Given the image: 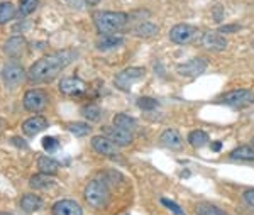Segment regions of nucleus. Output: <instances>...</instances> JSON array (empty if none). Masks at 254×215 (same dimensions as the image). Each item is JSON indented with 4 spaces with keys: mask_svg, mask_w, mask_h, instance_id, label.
<instances>
[{
    "mask_svg": "<svg viewBox=\"0 0 254 215\" xmlns=\"http://www.w3.org/2000/svg\"><path fill=\"white\" fill-rule=\"evenodd\" d=\"M75 58L76 53L71 51V49L56 51L49 56H43L36 63H32L27 78H29L31 83H51L69 63H73Z\"/></svg>",
    "mask_w": 254,
    "mask_h": 215,
    "instance_id": "obj_1",
    "label": "nucleus"
},
{
    "mask_svg": "<svg viewBox=\"0 0 254 215\" xmlns=\"http://www.w3.org/2000/svg\"><path fill=\"white\" fill-rule=\"evenodd\" d=\"M127 20L129 17L124 12H97L93 15V22L100 34H114L121 31L122 27H126Z\"/></svg>",
    "mask_w": 254,
    "mask_h": 215,
    "instance_id": "obj_2",
    "label": "nucleus"
},
{
    "mask_svg": "<svg viewBox=\"0 0 254 215\" xmlns=\"http://www.w3.org/2000/svg\"><path fill=\"white\" fill-rule=\"evenodd\" d=\"M83 198L92 209H104L109 204V198H110L109 187L100 180H92L85 187Z\"/></svg>",
    "mask_w": 254,
    "mask_h": 215,
    "instance_id": "obj_3",
    "label": "nucleus"
},
{
    "mask_svg": "<svg viewBox=\"0 0 254 215\" xmlns=\"http://www.w3.org/2000/svg\"><path fill=\"white\" fill-rule=\"evenodd\" d=\"M2 80H3L5 88L14 90L24 83V80H26V72H24V68L19 63L9 61V63H5V66H3V70H2Z\"/></svg>",
    "mask_w": 254,
    "mask_h": 215,
    "instance_id": "obj_4",
    "label": "nucleus"
},
{
    "mask_svg": "<svg viewBox=\"0 0 254 215\" xmlns=\"http://www.w3.org/2000/svg\"><path fill=\"white\" fill-rule=\"evenodd\" d=\"M144 76H146L144 68H141V66H130V68L122 70L121 73L116 75V86L119 90H122V92H129L130 86Z\"/></svg>",
    "mask_w": 254,
    "mask_h": 215,
    "instance_id": "obj_5",
    "label": "nucleus"
},
{
    "mask_svg": "<svg viewBox=\"0 0 254 215\" xmlns=\"http://www.w3.org/2000/svg\"><path fill=\"white\" fill-rule=\"evenodd\" d=\"M220 102L232 107V109H244V107L251 105L254 102V92L248 88H237V90H232V92L225 93Z\"/></svg>",
    "mask_w": 254,
    "mask_h": 215,
    "instance_id": "obj_6",
    "label": "nucleus"
},
{
    "mask_svg": "<svg viewBox=\"0 0 254 215\" xmlns=\"http://www.w3.org/2000/svg\"><path fill=\"white\" fill-rule=\"evenodd\" d=\"M22 103H24V109L29 110V112H41V110L46 109V103H48L46 92L38 88L27 90L22 98Z\"/></svg>",
    "mask_w": 254,
    "mask_h": 215,
    "instance_id": "obj_7",
    "label": "nucleus"
},
{
    "mask_svg": "<svg viewBox=\"0 0 254 215\" xmlns=\"http://www.w3.org/2000/svg\"><path fill=\"white\" fill-rule=\"evenodd\" d=\"M207 66H208V61L205 58H193V60L185 61V63H180L176 66V72L185 78H196L205 72Z\"/></svg>",
    "mask_w": 254,
    "mask_h": 215,
    "instance_id": "obj_8",
    "label": "nucleus"
},
{
    "mask_svg": "<svg viewBox=\"0 0 254 215\" xmlns=\"http://www.w3.org/2000/svg\"><path fill=\"white\" fill-rule=\"evenodd\" d=\"M60 92L68 97H80L87 92V85L78 76H64L60 81Z\"/></svg>",
    "mask_w": 254,
    "mask_h": 215,
    "instance_id": "obj_9",
    "label": "nucleus"
},
{
    "mask_svg": "<svg viewBox=\"0 0 254 215\" xmlns=\"http://www.w3.org/2000/svg\"><path fill=\"white\" fill-rule=\"evenodd\" d=\"M195 36H196L195 27L188 26V24H176V26L171 27V31H170L171 43L180 44V46H183V44H190L191 41L195 39Z\"/></svg>",
    "mask_w": 254,
    "mask_h": 215,
    "instance_id": "obj_10",
    "label": "nucleus"
},
{
    "mask_svg": "<svg viewBox=\"0 0 254 215\" xmlns=\"http://www.w3.org/2000/svg\"><path fill=\"white\" fill-rule=\"evenodd\" d=\"M102 131H104L105 138H109L114 144H117V146H121V147L129 146V144L132 143V136H130V132L121 129V127H117V126L104 127Z\"/></svg>",
    "mask_w": 254,
    "mask_h": 215,
    "instance_id": "obj_11",
    "label": "nucleus"
},
{
    "mask_svg": "<svg viewBox=\"0 0 254 215\" xmlns=\"http://www.w3.org/2000/svg\"><path fill=\"white\" fill-rule=\"evenodd\" d=\"M202 46L208 51H224L227 48V39L220 32H205L202 34Z\"/></svg>",
    "mask_w": 254,
    "mask_h": 215,
    "instance_id": "obj_12",
    "label": "nucleus"
},
{
    "mask_svg": "<svg viewBox=\"0 0 254 215\" xmlns=\"http://www.w3.org/2000/svg\"><path fill=\"white\" fill-rule=\"evenodd\" d=\"M53 215H83V209L75 200H58L53 205Z\"/></svg>",
    "mask_w": 254,
    "mask_h": 215,
    "instance_id": "obj_13",
    "label": "nucleus"
},
{
    "mask_svg": "<svg viewBox=\"0 0 254 215\" xmlns=\"http://www.w3.org/2000/svg\"><path fill=\"white\" fill-rule=\"evenodd\" d=\"M92 147L102 156H114V154H117V151H119L117 144H114L112 141L109 138H105V136H95V138L92 139Z\"/></svg>",
    "mask_w": 254,
    "mask_h": 215,
    "instance_id": "obj_14",
    "label": "nucleus"
},
{
    "mask_svg": "<svg viewBox=\"0 0 254 215\" xmlns=\"http://www.w3.org/2000/svg\"><path fill=\"white\" fill-rule=\"evenodd\" d=\"M48 127V122L44 117L41 115H34V117H29L22 122V132L26 136H36L39 132H43Z\"/></svg>",
    "mask_w": 254,
    "mask_h": 215,
    "instance_id": "obj_15",
    "label": "nucleus"
},
{
    "mask_svg": "<svg viewBox=\"0 0 254 215\" xmlns=\"http://www.w3.org/2000/svg\"><path fill=\"white\" fill-rule=\"evenodd\" d=\"M159 143H161V146L168 147V149H173V151H180L183 146L182 136H180V132L176 129H166L161 134V138H159Z\"/></svg>",
    "mask_w": 254,
    "mask_h": 215,
    "instance_id": "obj_16",
    "label": "nucleus"
},
{
    "mask_svg": "<svg viewBox=\"0 0 254 215\" xmlns=\"http://www.w3.org/2000/svg\"><path fill=\"white\" fill-rule=\"evenodd\" d=\"M24 49H26V39L20 38V36H15V38H10L3 46V51L5 55H9L12 58H19L24 55Z\"/></svg>",
    "mask_w": 254,
    "mask_h": 215,
    "instance_id": "obj_17",
    "label": "nucleus"
},
{
    "mask_svg": "<svg viewBox=\"0 0 254 215\" xmlns=\"http://www.w3.org/2000/svg\"><path fill=\"white\" fill-rule=\"evenodd\" d=\"M43 207V200L34 195V193H26L22 198H20V209L24 210L26 214H34Z\"/></svg>",
    "mask_w": 254,
    "mask_h": 215,
    "instance_id": "obj_18",
    "label": "nucleus"
},
{
    "mask_svg": "<svg viewBox=\"0 0 254 215\" xmlns=\"http://www.w3.org/2000/svg\"><path fill=\"white\" fill-rule=\"evenodd\" d=\"M31 188L34 190H49L51 187H55V180H53L51 175H46V173H38V175H34L31 178L29 181Z\"/></svg>",
    "mask_w": 254,
    "mask_h": 215,
    "instance_id": "obj_19",
    "label": "nucleus"
},
{
    "mask_svg": "<svg viewBox=\"0 0 254 215\" xmlns=\"http://www.w3.org/2000/svg\"><path fill=\"white\" fill-rule=\"evenodd\" d=\"M122 41H124V39L119 38V36L102 34V38H98V41H97V48L100 49V51H109V49H114V48L121 46Z\"/></svg>",
    "mask_w": 254,
    "mask_h": 215,
    "instance_id": "obj_20",
    "label": "nucleus"
},
{
    "mask_svg": "<svg viewBox=\"0 0 254 215\" xmlns=\"http://www.w3.org/2000/svg\"><path fill=\"white\" fill-rule=\"evenodd\" d=\"M38 168L41 173H46V175H55L58 171V161L51 159L49 156H39L38 158Z\"/></svg>",
    "mask_w": 254,
    "mask_h": 215,
    "instance_id": "obj_21",
    "label": "nucleus"
},
{
    "mask_svg": "<svg viewBox=\"0 0 254 215\" xmlns=\"http://www.w3.org/2000/svg\"><path fill=\"white\" fill-rule=\"evenodd\" d=\"M114 126L121 127V129H124V131L132 132V131L137 127V124H136V119L129 117V115H126V114H117L116 117H114Z\"/></svg>",
    "mask_w": 254,
    "mask_h": 215,
    "instance_id": "obj_22",
    "label": "nucleus"
},
{
    "mask_svg": "<svg viewBox=\"0 0 254 215\" xmlns=\"http://www.w3.org/2000/svg\"><path fill=\"white\" fill-rule=\"evenodd\" d=\"M231 158L236 161H254V147L239 146L231 152Z\"/></svg>",
    "mask_w": 254,
    "mask_h": 215,
    "instance_id": "obj_23",
    "label": "nucleus"
},
{
    "mask_svg": "<svg viewBox=\"0 0 254 215\" xmlns=\"http://www.w3.org/2000/svg\"><path fill=\"white\" fill-rule=\"evenodd\" d=\"M188 143L193 147H203L208 143V134L205 131H200V129L191 131L190 134H188Z\"/></svg>",
    "mask_w": 254,
    "mask_h": 215,
    "instance_id": "obj_24",
    "label": "nucleus"
},
{
    "mask_svg": "<svg viewBox=\"0 0 254 215\" xmlns=\"http://www.w3.org/2000/svg\"><path fill=\"white\" fill-rule=\"evenodd\" d=\"M195 214L196 215H229L227 212H224L222 209H219V207H215L212 204H196Z\"/></svg>",
    "mask_w": 254,
    "mask_h": 215,
    "instance_id": "obj_25",
    "label": "nucleus"
},
{
    "mask_svg": "<svg viewBox=\"0 0 254 215\" xmlns=\"http://www.w3.org/2000/svg\"><path fill=\"white\" fill-rule=\"evenodd\" d=\"M15 15V7L10 2H0V26L7 24Z\"/></svg>",
    "mask_w": 254,
    "mask_h": 215,
    "instance_id": "obj_26",
    "label": "nucleus"
},
{
    "mask_svg": "<svg viewBox=\"0 0 254 215\" xmlns=\"http://www.w3.org/2000/svg\"><path fill=\"white\" fill-rule=\"evenodd\" d=\"M68 131L76 138H83V136H88L92 132V127L85 122H71L68 124Z\"/></svg>",
    "mask_w": 254,
    "mask_h": 215,
    "instance_id": "obj_27",
    "label": "nucleus"
},
{
    "mask_svg": "<svg viewBox=\"0 0 254 215\" xmlns=\"http://www.w3.org/2000/svg\"><path fill=\"white\" fill-rule=\"evenodd\" d=\"M159 29L151 22H142L139 24L137 29H136V34L141 36V38H154L158 34Z\"/></svg>",
    "mask_w": 254,
    "mask_h": 215,
    "instance_id": "obj_28",
    "label": "nucleus"
},
{
    "mask_svg": "<svg viewBox=\"0 0 254 215\" xmlns=\"http://www.w3.org/2000/svg\"><path fill=\"white\" fill-rule=\"evenodd\" d=\"M38 3H39V0H20L17 14L20 17H27V15L38 9Z\"/></svg>",
    "mask_w": 254,
    "mask_h": 215,
    "instance_id": "obj_29",
    "label": "nucleus"
},
{
    "mask_svg": "<svg viewBox=\"0 0 254 215\" xmlns=\"http://www.w3.org/2000/svg\"><path fill=\"white\" fill-rule=\"evenodd\" d=\"M81 114H83V117L87 119L90 122H97L98 119H100V109H98L97 105H87L83 107V110H81Z\"/></svg>",
    "mask_w": 254,
    "mask_h": 215,
    "instance_id": "obj_30",
    "label": "nucleus"
},
{
    "mask_svg": "<svg viewBox=\"0 0 254 215\" xmlns=\"http://www.w3.org/2000/svg\"><path fill=\"white\" fill-rule=\"evenodd\" d=\"M159 102L156 100V98H151V97H141L137 100V107L141 110H154L158 109Z\"/></svg>",
    "mask_w": 254,
    "mask_h": 215,
    "instance_id": "obj_31",
    "label": "nucleus"
},
{
    "mask_svg": "<svg viewBox=\"0 0 254 215\" xmlns=\"http://www.w3.org/2000/svg\"><path fill=\"white\" fill-rule=\"evenodd\" d=\"M161 204H163V207H166L170 212H173V215H187L185 210H183L182 207L176 204V202L170 200V198H161Z\"/></svg>",
    "mask_w": 254,
    "mask_h": 215,
    "instance_id": "obj_32",
    "label": "nucleus"
},
{
    "mask_svg": "<svg viewBox=\"0 0 254 215\" xmlns=\"http://www.w3.org/2000/svg\"><path fill=\"white\" fill-rule=\"evenodd\" d=\"M43 147L48 152H56V151L60 149V141L56 139V138H51V136H48V138L43 139Z\"/></svg>",
    "mask_w": 254,
    "mask_h": 215,
    "instance_id": "obj_33",
    "label": "nucleus"
},
{
    "mask_svg": "<svg viewBox=\"0 0 254 215\" xmlns=\"http://www.w3.org/2000/svg\"><path fill=\"white\" fill-rule=\"evenodd\" d=\"M212 17H214V20H217V22H220V20L224 19V9L222 5H214V9H212Z\"/></svg>",
    "mask_w": 254,
    "mask_h": 215,
    "instance_id": "obj_34",
    "label": "nucleus"
},
{
    "mask_svg": "<svg viewBox=\"0 0 254 215\" xmlns=\"http://www.w3.org/2000/svg\"><path fill=\"white\" fill-rule=\"evenodd\" d=\"M243 198H244L246 204H248L249 207H253V209H254V188H251V190H246L244 195H243Z\"/></svg>",
    "mask_w": 254,
    "mask_h": 215,
    "instance_id": "obj_35",
    "label": "nucleus"
},
{
    "mask_svg": "<svg viewBox=\"0 0 254 215\" xmlns=\"http://www.w3.org/2000/svg\"><path fill=\"white\" fill-rule=\"evenodd\" d=\"M241 26H237V24H231V26H222L220 27V32H236L239 31Z\"/></svg>",
    "mask_w": 254,
    "mask_h": 215,
    "instance_id": "obj_36",
    "label": "nucleus"
},
{
    "mask_svg": "<svg viewBox=\"0 0 254 215\" xmlns=\"http://www.w3.org/2000/svg\"><path fill=\"white\" fill-rule=\"evenodd\" d=\"M12 143H14L15 146H19L20 149H26V147H27V144L24 143V141H20L19 138H14V139H12Z\"/></svg>",
    "mask_w": 254,
    "mask_h": 215,
    "instance_id": "obj_37",
    "label": "nucleus"
},
{
    "mask_svg": "<svg viewBox=\"0 0 254 215\" xmlns=\"http://www.w3.org/2000/svg\"><path fill=\"white\" fill-rule=\"evenodd\" d=\"M220 147H222V143H220V141H215V143L212 144V149H214L215 152H219Z\"/></svg>",
    "mask_w": 254,
    "mask_h": 215,
    "instance_id": "obj_38",
    "label": "nucleus"
},
{
    "mask_svg": "<svg viewBox=\"0 0 254 215\" xmlns=\"http://www.w3.org/2000/svg\"><path fill=\"white\" fill-rule=\"evenodd\" d=\"M3 127H5V121H3V119H0V132L3 131Z\"/></svg>",
    "mask_w": 254,
    "mask_h": 215,
    "instance_id": "obj_39",
    "label": "nucleus"
},
{
    "mask_svg": "<svg viewBox=\"0 0 254 215\" xmlns=\"http://www.w3.org/2000/svg\"><path fill=\"white\" fill-rule=\"evenodd\" d=\"M0 215H14V214H10V212H0Z\"/></svg>",
    "mask_w": 254,
    "mask_h": 215,
    "instance_id": "obj_40",
    "label": "nucleus"
},
{
    "mask_svg": "<svg viewBox=\"0 0 254 215\" xmlns=\"http://www.w3.org/2000/svg\"><path fill=\"white\" fill-rule=\"evenodd\" d=\"M253 146H254V139H253Z\"/></svg>",
    "mask_w": 254,
    "mask_h": 215,
    "instance_id": "obj_41",
    "label": "nucleus"
}]
</instances>
